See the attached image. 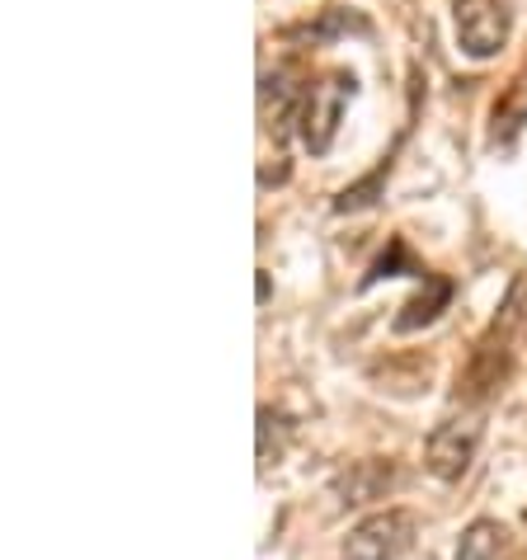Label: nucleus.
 <instances>
[{"mask_svg": "<svg viewBox=\"0 0 527 560\" xmlns=\"http://www.w3.org/2000/svg\"><path fill=\"white\" fill-rule=\"evenodd\" d=\"M447 298H453V283L438 273H424V292L414 302L400 306V316H396V330L400 335H410V330H420V325H433L438 320V311L447 306Z\"/></svg>", "mask_w": 527, "mask_h": 560, "instance_id": "423d86ee", "label": "nucleus"}, {"mask_svg": "<svg viewBox=\"0 0 527 560\" xmlns=\"http://www.w3.org/2000/svg\"><path fill=\"white\" fill-rule=\"evenodd\" d=\"M476 443H480V419L476 415H453V419H443L438 429L429 433V443H424V466H429V476H438V480H461L471 471V462H476Z\"/></svg>", "mask_w": 527, "mask_h": 560, "instance_id": "f03ea898", "label": "nucleus"}, {"mask_svg": "<svg viewBox=\"0 0 527 560\" xmlns=\"http://www.w3.org/2000/svg\"><path fill=\"white\" fill-rule=\"evenodd\" d=\"M457 560H508V527L494 518H476L457 541Z\"/></svg>", "mask_w": 527, "mask_h": 560, "instance_id": "0eeeda50", "label": "nucleus"}, {"mask_svg": "<svg viewBox=\"0 0 527 560\" xmlns=\"http://www.w3.org/2000/svg\"><path fill=\"white\" fill-rule=\"evenodd\" d=\"M386 486H391V466H382V462H359V466H349V471L335 480L339 504H349V509L382 500Z\"/></svg>", "mask_w": 527, "mask_h": 560, "instance_id": "39448f33", "label": "nucleus"}, {"mask_svg": "<svg viewBox=\"0 0 527 560\" xmlns=\"http://www.w3.org/2000/svg\"><path fill=\"white\" fill-rule=\"evenodd\" d=\"M414 537V513L406 509H386L363 518L344 537V560H396Z\"/></svg>", "mask_w": 527, "mask_h": 560, "instance_id": "20e7f679", "label": "nucleus"}, {"mask_svg": "<svg viewBox=\"0 0 527 560\" xmlns=\"http://www.w3.org/2000/svg\"><path fill=\"white\" fill-rule=\"evenodd\" d=\"M377 189H382V175H367L363 184H353V189H344V194H339L335 212H363V208H372V203H377V198H372Z\"/></svg>", "mask_w": 527, "mask_h": 560, "instance_id": "1a4fd4ad", "label": "nucleus"}, {"mask_svg": "<svg viewBox=\"0 0 527 560\" xmlns=\"http://www.w3.org/2000/svg\"><path fill=\"white\" fill-rule=\"evenodd\" d=\"M283 439H288V424L278 419L273 410H259V466H273L283 457Z\"/></svg>", "mask_w": 527, "mask_h": 560, "instance_id": "6e6552de", "label": "nucleus"}, {"mask_svg": "<svg viewBox=\"0 0 527 560\" xmlns=\"http://www.w3.org/2000/svg\"><path fill=\"white\" fill-rule=\"evenodd\" d=\"M508 28H514L508 0H457V43L467 57H494L508 43Z\"/></svg>", "mask_w": 527, "mask_h": 560, "instance_id": "7ed1b4c3", "label": "nucleus"}, {"mask_svg": "<svg viewBox=\"0 0 527 560\" xmlns=\"http://www.w3.org/2000/svg\"><path fill=\"white\" fill-rule=\"evenodd\" d=\"M353 75L349 71H330L320 75L316 85L302 90V108H297V137L312 155H325L339 132V118H344V104L353 100Z\"/></svg>", "mask_w": 527, "mask_h": 560, "instance_id": "f257e3e1", "label": "nucleus"}]
</instances>
